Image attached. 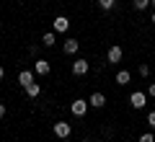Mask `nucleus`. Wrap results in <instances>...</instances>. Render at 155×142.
I'll list each match as a JSON object with an SVG mask.
<instances>
[{"label": "nucleus", "instance_id": "obj_17", "mask_svg": "<svg viewBox=\"0 0 155 142\" xmlns=\"http://www.w3.org/2000/svg\"><path fill=\"white\" fill-rule=\"evenodd\" d=\"M140 142H155V137L153 134H142V137H140Z\"/></svg>", "mask_w": 155, "mask_h": 142}, {"label": "nucleus", "instance_id": "obj_16", "mask_svg": "<svg viewBox=\"0 0 155 142\" xmlns=\"http://www.w3.org/2000/svg\"><path fill=\"white\" fill-rule=\"evenodd\" d=\"M140 75L147 78V75H150V67H147V65H140Z\"/></svg>", "mask_w": 155, "mask_h": 142}, {"label": "nucleus", "instance_id": "obj_1", "mask_svg": "<svg viewBox=\"0 0 155 142\" xmlns=\"http://www.w3.org/2000/svg\"><path fill=\"white\" fill-rule=\"evenodd\" d=\"M88 106H91V104H88L85 98H75V101L70 104V111H72L75 116H83L85 111H88Z\"/></svg>", "mask_w": 155, "mask_h": 142}, {"label": "nucleus", "instance_id": "obj_14", "mask_svg": "<svg viewBox=\"0 0 155 142\" xmlns=\"http://www.w3.org/2000/svg\"><path fill=\"white\" fill-rule=\"evenodd\" d=\"M114 3H116V0H98V5L104 8V11H109V8H114Z\"/></svg>", "mask_w": 155, "mask_h": 142}, {"label": "nucleus", "instance_id": "obj_23", "mask_svg": "<svg viewBox=\"0 0 155 142\" xmlns=\"http://www.w3.org/2000/svg\"><path fill=\"white\" fill-rule=\"evenodd\" d=\"M153 23H155V16H153Z\"/></svg>", "mask_w": 155, "mask_h": 142}, {"label": "nucleus", "instance_id": "obj_21", "mask_svg": "<svg viewBox=\"0 0 155 142\" xmlns=\"http://www.w3.org/2000/svg\"><path fill=\"white\" fill-rule=\"evenodd\" d=\"M3 78H5V70H3V67H0V80H3Z\"/></svg>", "mask_w": 155, "mask_h": 142}, {"label": "nucleus", "instance_id": "obj_11", "mask_svg": "<svg viewBox=\"0 0 155 142\" xmlns=\"http://www.w3.org/2000/svg\"><path fill=\"white\" fill-rule=\"evenodd\" d=\"M39 91H41V88H39L36 83H28V85H26V96H28V98H36Z\"/></svg>", "mask_w": 155, "mask_h": 142}, {"label": "nucleus", "instance_id": "obj_19", "mask_svg": "<svg viewBox=\"0 0 155 142\" xmlns=\"http://www.w3.org/2000/svg\"><path fill=\"white\" fill-rule=\"evenodd\" d=\"M5 116V104H0V119Z\"/></svg>", "mask_w": 155, "mask_h": 142}, {"label": "nucleus", "instance_id": "obj_15", "mask_svg": "<svg viewBox=\"0 0 155 142\" xmlns=\"http://www.w3.org/2000/svg\"><path fill=\"white\" fill-rule=\"evenodd\" d=\"M41 41L47 44V47H54V34H44V39Z\"/></svg>", "mask_w": 155, "mask_h": 142}, {"label": "nucleus", "instance_id": "obj_22", "mask_svg": "<svg viewBox=\"0 0 155 142\" xmlns=\"http://www.w3.org/2000/svg\"><path fill=\"white\" fill-rule=\"evenodd\" d=\"M150 3H153V5H155V0H150Z\"/></svg>", "mask_w": 155, "mask_h": 142}, {"label": "nucleus", "instance_id": "obj_9", "mask_svg": "<svg viewBox=\"0 0 155 142\" xmlns=\"http://www.w3.org/2000/svg\"><path fill=\"white\" fill-rule=\"evenodd\" d=\"M122 60V47H111L109 49V65H116Z\"/></svg>", "mask_w": 155, "mask_h": 142}, {"label": "nucleus", "instance_id": "obj_20", "mask_svg": "<svg viewBox=\"0 0 155 142\" xmlns=\"http://www.w3.org/2000/svg\"><path fill=\"white\" fill-rule=\"evenodd\" d=\"M150 96L155 98V83H150Z\"/></svg>", "mask_w": 155, "mask_h": 142}, {"label": "nucleus", "instance_id": "obj_12", "mask_svg": "<svg viewBox=\"0 0 155 142\" xmlns=\"http://www.w3.org/2000/svg\"><path fill=\"white\" fill-rule=\"evenodd\" d=\"M116 83H119V85H127V83H129V72L127 70H119V72H116Z\"/></svg>", "mask_w": 155, "mask_h": 142}, {"label": "nucleus", "instance_id": "obj_10", "mask_svg": "<svg viewBox=\"0 0 155 142\" xmlns=\"http://www.w3.org/2000/svg\"><path fill=\"white\" fill-rule=\"evenodd\" d=\"M34 72H36V75H47V72H49V62H47V60H36Z\"/></svg>", "mask_w": 155, "mask_h": 142}, {"label": "nucleus", "instance_id": "obj_18", "mask_svg": "<svg viewBox=\"0 0 155 142\" xmlns=\"http://www.w3.org/2000/svg\"><path fill=\"white\" fill-rule=\"evenodd\" d=\"M147 124L155 127V111H150V114H147Z\"/></svg>", "mask_w": 155, "mask_h": 142}, {"label": "nucleus", "instance_id": "obj_7", "mask_svg": "<svg viewBox=\"0 0 155 142\" xmlns=\"http://www.w3.org/2000/svg\"><path fill=\"white\" fill-rule=\"evenodd\" d=\"M88 104L93 106V109H101V106H106V96L104 93H93V96L88 98Z\"/></svg>", "mask_w": 155, "mask_h": 142}, {"label": "nucleus", "instance_id": "obj_25", "mask_svg": "<svg viewBox=\"0 0 155 142\" xmlns=\"http://www.w3.org/2000/svg\"><path fill=\"white\" fill-rule=\"evenodd\" d=\"M85 142H88V140H85Z\"/></svg>", "mask_w": 155, "mask_h": 142}, {"label": "nucleus", "instance_id": "obj_24", "mask_svg": "<svg viewBox=\"0 0 155 142\" xmlns=\"http://www.w3.org/2000/svg\"><path fill=\"white\" fill-rule=\"evenodd\" d=\"M0 28H3V23H0Z\"/></svg>", "mask_w": 155, "mask_h": 142}, {"label": "nucleus", "instance_id": "obj_2", "mask_svg": "<svg viewBox=\"0 0 155 142\" xmlns=\"http://www.w3.org/2000/svg\"><path fill=\"white\" fill-rule=\"evenodd\" d=\"M129 104H132V109H142V106L147 104V96H145L142 91H134L132 96H129Z\"/></svg>", "mask_w": 155, "mask_h": 142}, {"label": "nucleus", "instance_id": "obj_5", "mask_svg": "<svg viewBox=\"0 0 155 142\" xmlns=\"http://www.w3.org/2000/svg\"><path fill=\"white\" fill-rule=\"evenodd\" d=\"M52 26H54V31H60V34H65L67 28H70V21H67L65 16H57V18H54V23H52Z\"/></svg>", "mask_w": 155, "mask_h": 142}, {"label": "nucleus", "instance_id": "obj_8", "mask_svg": "<svg viewBox=\"0 0 155 142\" xmlns=\"http://www.w3.org/2000/svg\"><path fill=\"white\" fill-rule=\"evenodd\" d=\"M18 83L26 88L28 83H34V72H31V70H21V72H18Z\"/></svg>", "mask_w": 155, "mask_h": 142}, {"label": "nucleus", "instance_id": "obj_4", "mask_svg": "<svg viewBox=\"0 0 155 142\" xmlns=\"http://www.w3.org/2000/svg\"><path fill=\"white\" fill-rule=\"evenodd\" d=\"M72 72L75 75H88V60H75L72 62Z\"/></svg>", "mask_w": 155, "mask_h": 142}, {"label": "nucleus", "instance_id": "obj_3", "mask_svg": "<svg viewBox=\"0 0 155 142\" xmlns=\"http://www.w3.org/2000/svg\"><path fill=\"white\" fill-rule=\"evenodd\" d=\"M70 132H72V127L67 124V121H57V124H54V134L60 137V140H67Z\"/></svg>", "mask_w": 155, "mask_h": 142}, {"label": "nucleus", "instance_id": "obj_6", "mask_svg": "<svg viewBox=\"0 0 155 142\" xmlns=\"http://www.w3.org/2000/svg\"><path fill=\"white\" fill-rule=\"evenodd\" d=\"M62 49H65V54H75V52L80 49V41H78V39H67V41L62 44Z\"/></svg>", "mask_w": 155, "mask_h": 142}, {"label": "nucleus", "instance_id": "obj_13", "mask_svg": "<svg viewBox=\"0 0 155 142\" xmlns=\"http://www.w3.org/2000/svg\"><path fill=\"white\" fill-rule=\"evenodd\" d=\"M132 5L137 8V11H145V8L150 5V0H132Z\"/></svg>", "mask_w": 155, "mask_h": 142}]
</instances>
